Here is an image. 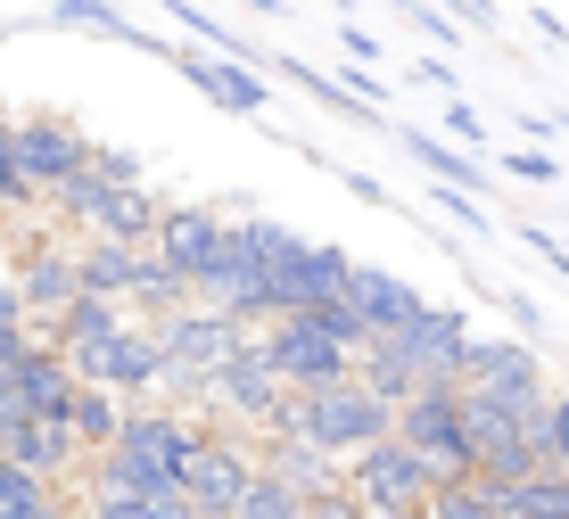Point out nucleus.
I'll return each mask as SVG.
<instances>
[{
	"instance_id": "4",
	"label": "nucleus",
	"mask_w": 569,
	"mask_h": 519,
	"mask_svg": "<svg viewBox=\"0 0 569 519\" xmlns=\"http://www.w3.org/2000/svg\"><path fill=\"white\" fill-rule=\"evenodd\" d=\"M347 487H356L371 511H429V495H438L446 478H438V462H429L413 437L388 429L380 446H363L356 462H347Z\"/></svg>"
},
{
	"instance_id": "1",
	"label": "nucleus",
	"mask_w": 569,
	"mask_h": 519,
	"mask_svg": "<svg viewBox=\"0 0 569 519\" xmlns=\"http://www.w3.org/2000/svg\"><path fill=\"white\" fill-rule=\"evenodd\" d=\"M462 363H470V322H462L455 306H429L405 330H380L363 347V379L388 396V405L438 388V379H462Z\"/></svg>"
},
{
	"instance_id": "8",
	"label": "nucleus",
	"mask_w": 569,
	"mask_h": 519,
	"mask_svg": "<svg viewBox=\"0 0 569 519\" xmlns=\"http://www.w3.org/2000/svg\"><path fill=\"white\" fill-rule=\"evenodd\" d=\"M257 453L240 446V437H223V429H207V446H199V462H190V503H199V519H240L248 503V487H257Z\"/></svg>"
},
{
	"instance_id": "32",
	"label": "nucleus",
	"mask_w": 569,
	"mask_h": 519,
	"mask_svg": "<svg viewBox=\"0 0 569 519\" xmlns=\"http://www.w3.org/2000/svg\"><path fill=\"white\" fill-rule=\"evenodd\" d=\"M9 157H17V116L0 108V166H9Z\"/></svg>"
},
{
	"instance_id": "5",
	"label": "nucleus",
	"mask_w": 569,
	"mask_h": 519,
	"mask_svg": "<svg viewBox=\"0 0 569 519\" xmlns=\"http://www.w3.org/2000/svg\"><path fill=\"white\" fill-rule=\"evenodd\" d=\"M257 338V322H240V313H223V306H173L166 313V355H173V388H207L214 371L231 363V355Z\"/></svg>"
},
{
	"instance_id": "24",
	"label": "nucleus",
	"mask_w": 569,
	"mask_h": 519,
	"mask_svg": "<svg viewBox=\"0 0 569 519\" xmlns=\"http://www.w3.org/2000/svg\"><path fill=\"white\" fill-rule=\"evenodd\" d=\"M405 149H413V157H421V166H429V173H438V182H462V190H479V182H487V166H470V157H462V149H446V141H429V132H405Z\"/></svg>"
},
{
	"instance_id": "20",
	"label": "nucleus",
	"mask_w": 569,
	"mask_h": 519,
	"mask_svg": "<svg viewBox=\"0 0 569 519\" xmlns=\"http://www.w3.org/2000/svg\"><path fill=\"white\" fill-rule=\"evenodd\" d=\"M83 519H199V503H190V487L173 495H141V487H91V511Z\"/></svg>"
},
{
	"instance_id": "33",
	"label": "nucleus",
	"mask_w": 569,
	"mask_h": 519,
	"mask_svg": "<svg viewBox=\"0 0 569 519\" xmlns=\"http://www.w3.org/2000/svg\"><path fill=\"white\" fill-rule=\"evenodd\" d=\"M50 519H67V511H50Z\"/></svg>"
},
{
	"instance_id": "31",
	"label": "nucleus",
	"mask_w": 569,
	"mask_h": 519,
	"mask_svg": "<svg viewBox=\"0 0 569 519\" xmlns=\"http://www.w3.org/2000/svg\"><path fill=\"white\" fill-rule=\"evenodd\" d=\"M528 248H537V256H545V265H561V272H569V248H561V239H553V231H528Z\"/></svg>"
},
{
	"instance_id": "28",
	"label": "nucleus",
	"mask_w": 569,
	"mask_h": 519,
	"mask_svg": "<svg viewBox=\"0 0 569 519\" xmlns=\"http://www.w3.org/2000/svg\"><path fill=\"white\" fill-rule=\"evenodd\" d=\"M503 166H512L520 182H553V173H561V166H553V157H545V149H512V157H503Z\"/></svg>"
},
{
	"instance_id": "9",
	"label": "nucleus",
	"mask_w": 569,
	"mask_h": 519,
	"mask_svg": "<svg viewBox=\"0 0 569 519\" xmlns=\"http://www.w3.org/2000/svg\"><path fill=\"white\" fill-rule=\"evenodd\" d=\"M462 388H479V396H503V405H520V412H545V405H553V396H545V371H537V355H528V347H512V338H470Z\"/></svg>"
},
{
	"instance_id": "16",
	"label": "nucleus",
	"mask_w": 569,
	"mask_h": 519,
	"mask_svg": "<svg viewBox=\"0 0 569 519\" xmlns=\"http://www.w3.org/2000/svg\"><path fill=\"white\" fill-rule=\"evenodd\" d=\"M347 306L363 313V330L380 338V330H405L413 313H429V297L413 281H397V272H380V265H356V281H347Z\"/></svg>"
},
{
	"instance_id": "10",
	"label": "nucleus",
	"mask_w": 569,
	"mask_h": 519,
	"mask_svg": "<svg viewBox=\"0 0 569 519\" xmlns=\"http://www.w3.org/2000/svg\"><path fill=\"white\" fill-rule=\"evenodd\" d=\"M223 248H231V223H223V214H207V207H173V214H166V231H157V256H166V265L190 281V297L214 281Z\"/></svg>"
},
{
	"instance_id": "22",
	"label": "nucleus",
	"mask_w": 569,
	"mask_h": 519,
	"mask_svg": "<svg viewBox=\"0 0 569 519\" xmlns=\"http://www.w3.org/2000/svg\"><path fill=\"white\" fill-rule=\"evenodd\" d=\"M74 437H83L91 453L116 446V437H124V396L100 388V379H83V396H74Z\"/></svg>"
},
{
	"instance_id": "18",
	"label": "nucleus",
	"mask_w": 569,
	"mask_h": 519,
	"mask_svg": "<svg viewBox=\"0 0 569 519\" xmlns=\"http://www.w3.org/2000/svg\"><path fill=\"white\" fill-rule=\"evenodd\" d=\"M429 519H512V478L496 470H462L429 495Z\"/></svg>"
},
{
	"instance_id": "29",
	"label": "nucleus",
	"mask_w": 569,
	"mask_h": 519,
	"mask_svg": "<svg viewBox=\"0 0 569 519\" xmlns=\"http://www.w3.org/2000/svg\"><path fill=\"white\" fill-rule=\"evenodd\" d=\"M413 17H421V26H429V42H462V33H455V17H438V9H429V0H421V9H413Z\"/></svg>"
},
{
	"instance_id": "14",
	"label": "nucleus",
	"mask_w": 569,
	"mask_h": 519,
	"mask_svg": "<svg viewBox=\"0 0 569 519\" xmlns=\"http://www.w3.org/2000/svg\"><path fill=\"white\" fill-rule=\"evenodd\" d=\"M74 265H83V289H100V297H141L149 281V248L141 239H108V231H83V248H74Z\"/></svg>"
},
{
	"instance_id": "2",
	"label": "nucleus",
	"mask_w": 569,
	"mask_h": 519,
	"mask_svg": "<svg viewBox=\"0 0 569 519\" xmlns=\"http://www.w3.org/2000/svg\"><path fill=\"white\" fill-rule=\"evenodd\" d=\"M199 446H207V421H182V412H124V437L91 453V487L173 495V487H190Z\"/></svg>"
},
{
	"instance_id": "3",
	"label": "nucleus",
	"mask_w": 569,
	"mask_h": 519,
	"mask_svg": "<svg viewBox=\"0 0 569 519\" xmlns=\"http://www.w3.org/2000/svg\"><path fill=\"white\" fill-rule=\"evenodd\" d=\"M272 429H281V437H306V446L330 453V462H356L363 446H380V437L397 429V405H388V396L356 371V379H330V388H298Z\"/></svg>"
},
{
	"instance_id": "13",
	"label": "nucleus",
	"mask_w": 569,
	"mask_h": 519,
	"mask_svg": "<svg viewBox=\"0 0 569 519\" xmlns=\"http://www.w3.org/2000/svg\"><path fill=\"white\" fill-rule=\"evenodd\" d=\"M347 281H356V256L322 248V239H306L298 265L281 272V313H306V306H339Z\"/></svg>"
},
{
	"instance_id": "19",
	"label": "nucleus",
	"mask_w": 569,
	"mask_h": 519,
	"mask_svg": "<svg viewBox=\"0 0 569 519\" xmlns=\"http://www.w3.org/2000/svg\"><path fill=\"white\" fill-rule=\"evenodd\" d=\"M240 519H313V478L264 462L257 487H248V503H240Z\"/></svg>"
},
{
	"instance_id": "12",
	"label": "nucleus",
	"mask_w": 569,
	"mask_h": 519,
	"mask_svg": "<svg viewBox=\"0 0 569 519\" xmlns=\"http://www.w3.org/2000/svg\"><path fill=\"white\" fill-rule=\"evenodd\" d=\"M9 379H17V396H26V405L42 412V421H74V396H83V371L67 363V347H58V338H50V347H26Z\"/></svg>"
},
{
	"instance_id": "23",
	"label": "nucleus",
	"mask_w": 569,
	"mask_h": 519,
	"mask_svg": "<svg viewBox=\"0 0 569 519\" xmlns=\"http://www.w3.org/2000/svg\"><path fill=\"white\" fill-rule=\"evenodd\" d=\"M512 519H569V470H528L512 478Z\"/></svg>"
},
{
	"instance_id": "27",
	"label": "nucleus",
	"mask_w": 569,
	"mask_h": 519,
	"mask_svg": "<svg viewBox=\"0 0 569 519\" xmlns=\"http://www.w3.org/2000/svg\"><path fill=\"white\" fill-rule=\"evenodd\" d=\"M545 462L569 470V396H553V405H545Z\"/></svg>"
},
{
	"instance_id": "25",
	"label": "nucleus",
	"mask_w": 569,
	"mask_h": 519,
	"mask_svg": "<svg viewBox=\"0 0 569 519\" xmlns=\"http://www.w3.org/2000/svg\"><path fill=\"white\" fill-rule=\"evenodd\" d=\"M50 17L58 26H100V33H116V42H132V26L108 9V0H50Z\"/></svg>"
},
{
	"instance_id": "26",
	"label": "nucleus",
	"mask_w": 569,
	"mask_h": 519,
	"mask_svg": "<svg viewBox=\"0 0 569 519\" xmlns=\"http://www.w3.org/2000/svg\"><path fill=\"white\" fill-rule=\"evenodd\" d=\"M313 519H380V511H371L363 495L347 487V478H339V487H330V478H322V487H313Z\"/></svg>"
},
{
	"instance_id": "15",
	"label": "nucleus",
	"mask_w": 569,
	"mask_h": 519,
	"mask_svg": "<svg viewBox=\"0 0 569 519\" xmlns=\"http://www.w3.org/2000/svg\"><path fill=\"white\" fill-rule=\"evenodd\" d=\"M166 58L214 99V108H231V116H257L264 108V83L248 74V58H223V50H166Z\"/></svg>"
},
{
	"instance_id": "6",
	"label": "nucleus",
	"mask_w": 569,
	"mask_h": 519,
	"mask_svg": "<svg viewBox=\"0 0 569 519\" xmlns=\"http://www.w3.org/2000/svg\"><path fill=\"white\" fill-rule=\"evenodd\" d=\"M470 453H479V470H496V478L545 470V412H520V405H503V396L470 388Z\"/></svg>"
},
{
	"instance_id": "17",
	"label": "nucleus",
	"mask_w": 569,
	"mask_h": 519,
	"mask_svg": "<svg viewBox=\"0 0 569 519\" xmlns=\"http://www.w3.org/2000/svg\"><path fill=\"white\" fill-rule=\"evenodd\" d=\"M17 289H26L33 313H67L74 297H83V265H74V248H33L26 265H17Z\"/></svg>"
},
{
	"instance_id": "30",
	"label": "nucleus",
	"mask_w": 569,
	"mask_h": 519,
	"mask_svg": "<svg viewBox=\"0 0 569 519\" xmlns=\"http://www.w3.org/2000/svg\"><path fill=\"white\" fill-rule=\"evenodd\" d=\"M446 124H455V132H462V141H479V116H470V108H462V99H455V91H446Z\"/></svg>"
},
{
	"instance_id": "7",
	"label": "nucleus",
	"mask_w": 569,
	"mask_h": 519,
	"mask_svg": "<svg viewBox=\"0 0 569 519\" xmlns=\"http://www.w3.org/2000/svg\"><path fill=\"white\" fill-rule=\"evenodd\" d=\"M207 396H214V405H231L240 421H264V429H272V421L289 412V396H298V388H289V371L264 355V338H248V347L207 379Z\"/></svg>"
},
{
	"instance_id": "11",
	"label": "nucleus",
	"mask_w": 569,
	"mask_h": 519,
	"mask_svg": "<svg viewBox=\"0 0 569 519\" xmlns=\"http://www.w3.org/2000/svg\"><path fill=\"white\" fill-rule=\"evenodd\" d=\"M17 166H26L33 182H42V198H50L58 182H74V173L91 166V141L67 124V116H26V124H17Z\"/></svg>"
},
{
	"instance_id": "21",
	"label": "nucleus",
	"mask_w": 569,
	"mask_h": 519,
	"mask_svg": "<svg viewBox=\"0 0 569 519\" xmlns=\"http://www.w3.org/2000/svg\"><path fill=\"white\" fill-rule=\"evenodd\" d=\"M50 511H58V478L0 453V519H50Z\"/></svg>"
}]
</instances>
